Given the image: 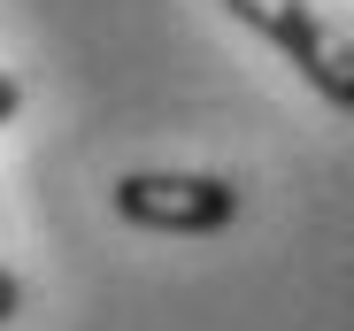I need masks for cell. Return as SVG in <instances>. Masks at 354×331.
I'll return each instance as SVG.
<instances>
[{
  "mask_svg": "<svg viewBox=\"0 0 354 331\" xmlns=\"http://www.w3.org/2000/svg\"><path fill=\"white\" fill-rule=\"evenodd\" d=\"M16 100H24V85H16L8 70H0V124H8V116H16Z\"/></svg>",
  "mask_w": 354,
  "mask_h": 331,
  "instance_id": "obj_4",
  "label": "cell"
},
{
  "mask_svg": "<svg viewBox=\"0 0 354 331\" xmlns=\"http://www.w3.org/2000/svg\"><path fill=\"white\" fill-rule=\"evenodd\" d=\"M115 216L147 231H223L239 216V185L193 178V170H131L115 185Z\"/></svg>",
  "mask_w": 354,
  "mask_h": 331,
  "instance_id": "obj_2",
  "label": "cell"
},
{
  "mask_svg": "<svg viewBox=\"0 0 354 331\" xmlns=\"http://www.w3.org/2000/svg\"><path fill=\"white\" fill-rule=\"evenodd\" d=\"M16 308H24V285H16V278H8V269H0V323H8V316H16Z\"/></svg>",
  "mask_w": 354,
  "mask_h": 331,
  "instance_id": "obj_3",
  "label": "cell"
},
{
  "mask_svg": "<svg viewBox=\"0 0 354 331\" xmlns=\"http://www.w3.org/2000/svg\"><path fill=\"white\" fill-rule=\"evenodd\" d=\"M223 8L239 16L247 31H262L331 108H346V116H354V39H346V31H331L308 0H223Z\"/></svg>",
  "mask_w": 354,
  "mask_h": 331,
  "instance_id": "obj_1",
  "label": "cell"
}]
</instances>
